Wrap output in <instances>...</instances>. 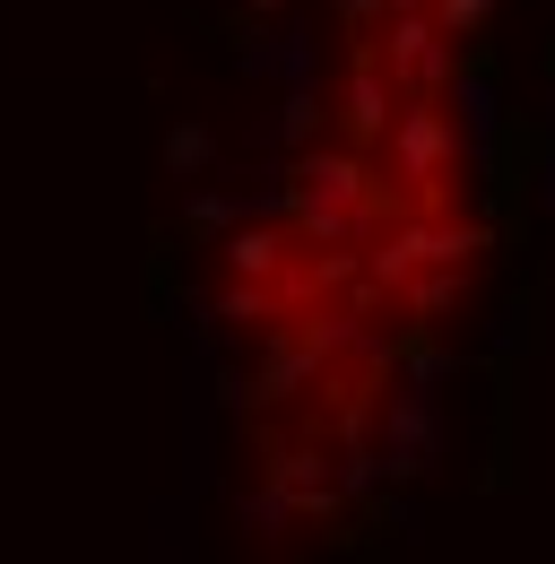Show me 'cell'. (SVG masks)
<instances>
[{
	"instance_id": "obj_1",
	"label": "cell",
	"mask_w": 555,
	"mask_h": 564,
	"mask_svg": "<svg viewBox=\"0 0 555 564\" xmlns=\"http://www.w3.org/2000/svg\"><path fill=\"white\" fill-rule=\"evenodd\" d=\"M460 148H469V140H460V122H451L434 96H409V105H400V122H391V140H382V174H391V183H409L416 200L434 209V192L451 183Z\"/></svg>"
},
{
	"instance_id": "obj_2",
	"label": "cell",
	"mask_w": 555,
	"mask_h": 564,
	"mask_svg": "<svg viewBox=\"0 0 555 564\" xmlns=\"http://www.w3.org/2000/svg\"><path fill=\"white\" fill-rule=\"evenodd\" d=\"M373 53L391 62V78H400L409 96H443V87L460 78L451 26H443L434 9H391V18H382V35H373Z\"/></svg>"
},
{
	"instance_id": "obj_3",
	"label": "cell",
	"mask_w": 555,
	"mask_h": 564,
	"mask_svg": "<svg viewBox=\"0 0 555 564\" xmlns=\"http://www.w3.org/2000/svg\"><path fill=\"white\" fill-rule=\"evenodd\" d=\"M330 105H339V131H347L356 148H382V140H391V122H400L409 87H400V78H391V62L373 53V35L356 44V70L339 78V96H330Z\"/></svg>"
},
{
	"instance_id": "obj_4",
	"label": "cell",
	"mask_w": 555,
	"mask_h": 564,
	"mask_svg": "<svg viewBox=\"0 0 555 564\" xmlns=\"http://www.w3.org/2000/svg\"><path fill=\"white\" fill-rule=\"evenodd\" d=\"M243 78H261V87H313V70H322V35L313 26H278V35H243Z\"/></svg>"
},
{
	"instance_id": "obj_5",
	"label": "cell",
	"mask_w": 555,
	"mask_h": 564,
	"mask_svg": "<svg viewBox=\"0 0 555 564\" xmlns=\"http://www.w3.org/2000/svg\"><path fill=\"white\" fill-rule=\"evenodd\" d=\"M443 96H451V122H460L469 156L486 165V156H494V131H503V87H494L486 70H460L451 87H443Z\"/></svg>"
},
{
	"instance_id": "obj_6",
	"label": "cell",
	"mask_w": 555,
	"mask_h": 564,
	"mask_svg": "<svg viewBox=\"0 0 555 564\" xmlns=\"http://www.w3.org/2000/svg\"><path fill=\"white\" fill-rule=\"evenodd\" d=\"M278 270H286V235H278V226H252V217H243V226L226 235V279H261V286H270Z\"/></svg>"
},
{
	"instance_id": "obj_7",
	"label": "cell",
	"mask_w": 555,
	"mask_h": 564,
	"mask_svg": "<svg viewBox=\"0 0 555 564\" xmlns=\"http://www.w3.org/2000/svg\"><path fill=\"white\" fill-rule=\"evenodd\" d=\"M339 105H322V87H278V148H313L330 131Z\"/></svg>"
},
{
	"instance_id": "obj_8",
	"label": "cell",
	"mask_w": 555,
	"mask_h": 564,
	"mask_svg": "<svg viewBox=\"0 0 555 564\" xmlns=\"http://www.w3.org/2000/svg\"><path fill=\"white\" fill-rule=\"evenodd\" d=\"M235 512H243V530H252V539H286V521H304V503L278 487V478L243 487V503H235Z\"/></svg>"
},
{
	"instance_id": "obj_9",
	"label": "cell",
	"mask_w": 555,
	"mask_h": 564,
	"mask_svg": "<svg viewBox=\"0 0 555 564\" xmlns=\"http://www.w3.org/2000/svg\"><path fill=\"white\" fill-rule=\"evenodd\" d=\"M165 165H174V174H183V183H200L208 165H217V140H208L200 122H183V131H174V140H165Z\"/></svg>"
},
{
	"instance_id": "obj_10",
	"label": "cell",
	"mask_w": 555,
	"mask_h": 564,
	"mask_svg": "<svg viewBox=\"0 0 555 564\" xmlns=\"http://www.w3.org/2000/svg\"><path fill=\"white\" fill-rule=\"evenodd\" d=\"M243 217H252L243 192H200V200H192V226H208V235H235Z\"/></svg>"
},
{
	"instance_id": "obj_11",
	"label": "cell",
	"mask_w": 555,
	"mask_h": 564,
	"mask_svg": "<svg viewBox=\"0 0 555 564\" xmlns=\"http://www.w3.org/2000/svg\"><path fill=\"white\" fill-rule=\"evenodd\" d=\"M425 9H434V18L451 26V35H478V26H486V9H494V0H425Z\"/></svg>"
},
{
	"instance_id": "obj_12",
	"label": "cell",
	"mask_w": 555,
	"mask_h": 564,
	"mask_svg": "<svg viewBox=\"0 0 555 564\" xmlns=\"http://www.w3.org/2000/svg\"><path fill=\"white\" fill-rule=\"evenodd\" d=\"M538 209L555 217V131H547V140H538Z\"/></svg>"
}]
</instances>
